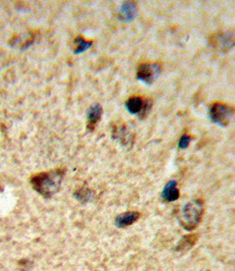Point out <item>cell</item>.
I'll use <instances>...</instances> for the list:
<instances>
[{
	"instance_id": "obj_1",
	"label": "cell",
	"mask_w": 235,
	"mask_h": 271,
	"mask_svg": "<svg viewBox=\"0 0 235 271\" xmlns=\"http://www.w3.org/2000/svg\"><path fill=\"white\" fill-rule=\"evenodd\" d=\"M65 174L66 170L59 168L32 175L29 183L37 194L48 199L60 190Z\"/></svg>"
},
{
	"instance_id": "obj_2",
	"label": "cell",
	"mask_w": 235,
	"mask_h": 271,
	"mask_svg": "<svg viewBox=\"0 0 235 271\" xmlns=\"http://www.w3.org/2000/svg\"><path fill=\"white\" fill-rule=\"evenodd\" d=\"M204 212V202L202 199L190 201L184 204L178 216L180 226L189 232H194L202 222Z\"/></svg>"
},
{
	"instance_id": "obj_3",
	"label": "cell",
	"mask_w": 235,
	"mask_h": 271,
	"mask_svg": "<svg viewBox=\"0 0 235 271\" xmlns=\"http://www.w3.org/2000/svg\"><path fill=\"white\" fill-rule=\"evenodd\" d=\"M209 116L214 124L226 128L234 116V108L223 102H214L209 108Z\"/></svg>"
},
{
	"instance_id": "obj_4",
	"label": "cell",
	"mask_w": 235,
	"mask_h": 271,
	"mask_svg": "<svg viewBox=\"0 0 235 271\" xmlns=\"http://www.w3.org/2000/svg\"><path fill=\"white\" fill-rule=\"evenodd\" d=\"M209 43L218 52H228L235 47V32L231 30L218 32L211 36Z\"/></svg>"
},
{
	"instance_id": "obj_5",
	"label": "cell",
	"mask_w": 235,
	"mask_h": 271,
	"mask_svg": "<svg viewBox=\"0 0 235 271\" xmlns=\"http://www.w3.org/2000/svg\"><path fill=\"white\" fill-rule=\"evenodd\" d=\"M161 70L159 63H141L137 68L136 79L146 85H152L160 76Z\"/></svg>"
},
{
	"instance_id": "obj_6",
	"label": "cell",
	"mask_w": 235,
	"mask_h": 271,
	"mask_svg": "<svg viewBox=\"0 0 235 271\" xmlns=\"http://www.w3.org/2000/svg\"><path fill=\"white\" fill-rule=\"evenodd\" d=\"M138 14V7L134 1H124L118 10V20L124 23L131 22Z\"/></svg>"
},
{
	"instance_id": "obj_7",
	"label": "cell",
	"mask_w": 235,
	"mask_h": 271,
	"mask_svg": "<svg viewBox=\"0 0 235 271\" xmlns=\"http://www.w3.org/2000/svg\"><path fill=\"white\" fill-rule=\"evenodd\" d=\"M103 116V108L100 104H94L90 106L86 114V128L88 132H93L97 124L101 121Z\"/></svg>"
},
{
	"instance_id": "obj_8",
	"label": "cell",
	"mask_w": 235,
	"mask_h": 271,
	"mask_svg": "<svg viewBox=\"0 0 235 271\" xmlns=\"http://www.w3.org/2000/svg\"><path fill=\"white\" fill-rule=\"evenodd\" d=\"M141 217L139 212H126L121 213L115 218V226L119 228H126L136 223Z\"/></svg>"
},
{
	"instance_id": "obj_9",
	"label": "cell",
	"mask_w": 235,
	"mask_h": 271,
	"mask_svg": "<svg viewBox=\"0 0 235 271\" xmlns=\"http://www.w3.org/2000/svg\"><path fill=\"white\" fill-rule=\"evenodd\" d=\"M179 195H180V192L178 188V183L177 181L172 180L165 184V186L163 188V190L161 192V198L164 202L172 203L179 199Z\"/></svg>"
},
{
	"instance_id": "obj_10",
	"label": "cell",
	"mask_w": 235,
	"mask_h": 271,
	"mask_svg": "<svg viewBox=\"0 0 235 271\" xmlns=\"http://www.w3.org/2000/svg\"><path fill=\"white\" fill-rule=\"evenodd\" d=\"M112 139L121 142V145L128 146L134 142V136L126 128V126H114L112 130Z\"/></svg>"
},
{
	"instance_id": "obj_11",
	"label": "cell",
	"mask_w": 235,
	"mask_h": 271,
	"mask_svg": "<svg viewBox=\"0 0 235 271\" xmlns=\"http://www.w3.org/2000/svg\"><path fill=\"white\" fill-rule=\"evenodd\" d=\"M144 102H145V99H143L142 97L134 96L129 97L126 100L124 105L129 114H131L133 116H139L143 108Z\"/></svg>"
},
{
	"instance_id": "obj_12",
	"label": "cell",
	"mask_w": 235,
	"mask_h": 271,
	"mask_svg": "<svg viewBox=\"0 0 235 271\" xmlns=\"http://www.w3.org/2000/svg\"><path fill=\"white\" fill-rule=\"evenodd\" d=\"M33 42H34V36L31 34L24 36V38L22 36H16L9 40V45L12 48L27 50L33 44Z\"/></svg>"
},
{
	"instance_id": "obj_13",
	"label": "cell",
	"mask_w": 235,
	"mask_h": 271,
	"mask_svg": "<svg viewBox=\"0 0 235 271\" xmlns=\"http://www.w3.org/2000/svg\"><path fill=\"white\" fill-rule=\"evenodd\" d=\"M198 242V235L191 233L188 235L183 236V238L179 241L178 246H176V252H184L191 250L196 242Z\"/></svg>"
},
{
	"instance_id": "obj_14",
	"label": "cell",
	"mask_w": 235,
	"mask_h": 271,
	"mask_svg": "<svg viewBox=\"0 0 235 271\" xmlns=\"http://www.w3.org/2000/svg\"><path fill=\"white\" fill-rule=\"evenodd\" d=\"M74 197L77 201L82 204L87 203L93 199L94 192L87 188H81L76 190Z\"/></svg>"
},
{
	"instance_id": "obj_15",
	"label": "cell",
	"mask_w": 235,
	"mask_h": 271,
	"mask_svg": "<svg viewBox=\"0 0 235 271\" xmlns=\"http://www.w3.org/2000/svg\"><path fill=\"white\" fill-rule=\"evenodd\" d=\"M92 46V41L86 40V39L82 38L81 36H77L74 39V48H73V54H83L85 50Z\"/></svg>"
},
{
	"instance_id": "obj_16",
	"label": "cell",
	"mask_w": 235,
	"mask_h": 271,
	"mask_svg": "<svg viewBox=\"0 0 235 271\" xmlns=\"http://www.w3.org/2000/svg\"><path fill=\"white\" fill-rule=\"evenodd\" d=\"M152 106H153V103H152V100H151L150 98L145 99L143 108H142L141 114L138 116L139 118H140V119H144L145 117L147 116L150 114Z\"/></svg>"
},
{
	"instance_id": "obj_17",
	"label": "cell",
	"mask_w": 235,
	"mask_h": 271,
	"mask_svg": "<svg viewBox=\"0 0 235 271\" xmlns=\"http://www.w3.org/2000/svg\"><path fill=\"white\" fill-rule=\"evenodd\" d=\"M192 141V137L190 136H187V134H183L179 138V144H178V146L180 150H186L188 148L190 143Z\"/></svg>"
}]
</instances>
